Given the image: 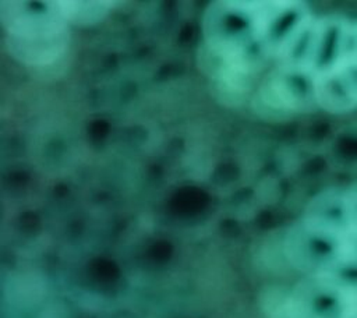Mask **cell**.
I'll list each match as a JSON object with an SVG mask.
<instances>
[{
    "instance_id": "1",
    "label": "cell",
    "mask_w": 357,
    "mask_h": 318,
    "mask_svg": "<svg viewBox=\"0 0 357 318\" xmlns=\"http://www.w3.org/2000/svg\"><path fill=\"white\" fill-rule=\"evenodd\" d=\"M310 15L300 1H215L202 18L199 66L225 98L236 100L276 63Z\"/></svg>"
},
{
    "instance_id": "2",
    "label": "cell",
    "mask_w": 357,
    "mask_h": 318,
    "mask_svg": "<svg viewBox=\"0 0 357 318\" xmlns=\"http://www.w3.org/2000/svg\"><path fill=\"white\" fill-rule=\"evenodd\" d=\"M1 24L11 54L26 66H50L67 50L70 24L57 1H1Z\"/></svg>"
},
{
    "instance_id": "3",
    "label": "cell",
    "mask_w": 357,
    "mask_h": 318,
    "mask_svg": "<svg viewBox=\"0 0 357 318\" xmlns=\"http://www.w3.org/2000/svg\"><path fill=\"white\" fill-rule=\"evenodd\" d=\"M289 261L307 276L357 279V234L301 219L287 233Z\"/></svg>"
},
{
    "instance_id": "4",
    "label": "cell",
    "mask_w": 357,
    "mask_h": 318,
    "mask_svg": "<svg viewBox=\"0 0 357 318\" xmlns=\"http://www.w3.org/2000/svg\"><path fill=\"white\" fill-rule=\"evenodd\" d=\"M268 318H357V279L305 276L287 293L268 294Z\"/></svg>"
},
{
    "instance_id": "5",
    "label": "cell",
    "mask_w": 357,
    "mask_h": 318,
    "mask_svg": "<svg viewBox=\"0 0 357 318\" xmlns=\"http://www.w3.org/2000/svg\"><path fill=\"white\" fill-rule=\"evenodd\" d=\"M317 107L332 113L357 109V36L349 50L315 84Z\"/></svg>"
},
{
    "instance_id": "6",
    "label": "cell",
    "mask_w": 357,
    "mask_h": 318,
    "mask_svg": "<svg viewBox=\"0 0 357 318\" xmlns=\"http://www.w3.org/2000/svg\"><path fill=\"white\" fill-rule=\"evenodd\" d=\"M57 6L68 24L89 25L100 21L114 6V1H60Z\"/></svg>"
}]
</instances>
